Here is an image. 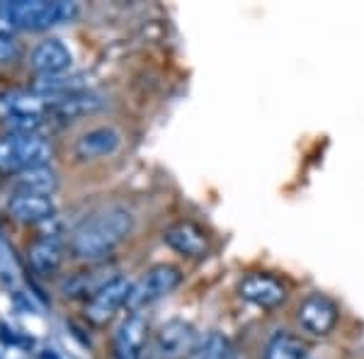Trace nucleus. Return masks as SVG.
I'll return each instance as SVG.
<instances>
[{"label":"nucleus","instance_id":"17","mask_svg":"<svg viewBox=\"0 0 364 359\" xmlns=\"http://www.w3.org/2000/svg\"><path fill=\"white\" fill-rule=\"evenodd\" d=\"M309 357V343L301 340L294 333L279 331L267 340L262 359H306Z\"/></svg>","mask_w":364,"mask_h":359},{"label":"nucleus","instance_id":"8","mask_svg":"<svg viewBox=\"0 0 364 359\" xmlns=\"http://www.w3.org/2000/svg\"><path fill=\"white\" fill-rule=\"evenodd\" d=\"M240 296L260 309H277L287 299V286L269 274H248L238 286Z\"/></svg>","mask_w":364,"mask_h":359},{"label":"nucleus","instance_id":"14","mask_svg":"<svg viewBox=\"0 0 364 359\" xmlns=\"http://www.w3.org/2000/svg\"><path fill=\"white\" fill-rule=\"evenodd\" d=\"M10 216L22 223H44L56 216V207L51 197H39V194H15L8 204Z\"/></svg>","mask_w":364,"mask_h":359},{"label":"nucleus","instance_id":"2","mask_svg":"<svg viewBox=\"0 0 364 359\" xmlns=\"http://www.w3.org/2000/svg\"><path fill=\"white\" fill-rule=\"evenodd\" d=\"M54 149L39 134H5L0 136V173L20 175L29 168L49 166Z\"/></svg>","mask_w":364,"mask_h":359},{"label":"nucleus","instance_id":"18","mask_svg":"<svg viewBox=\"0 0 364 359\" xmlns=\"http://www.w3.org/2000/svg\"><path fill=\"white\" fill-rule=\"evenodd\" d=\"M105 105V100L95 95V92H80V95L66 97V100H58V102L49 105V112L61 119H80V117H87L92 112H97Z\"/></svg>","mask_w":364,"mask_h":359},{"label":"nucleus","instance_id":"7","mask_svg":"<svg viewBox=\"0 0 364 359\" xmlns=\"http://www.w3.org/2000/svg\"><path fill=\"white\" fill-rule=\"evenodd\" d=\"M296 318L304 331L323 338V335L333 333V328L338 326L340 309L333 299L326 296V294H311V296H306L299 304Z\"/></svg>","mask_w":364,"mask_h":359},{"label":"nucleus","instance_id":"15","mask_svg":"<svg viewBox=\"0 0 364 359\" xmlns=\"http://www.w3.org/2000/svg\"><path fill=\"white\" fill-rule=\"evenodd\" d=\"M17 194H39V197H51L58 187V173L51 166L29 168L25 173L15 175Z\"/></svg>","mask_w":364,"mask_h":359},{"label":"nucleus","instance_id":"3","mask_svg":"<svg viewBox=\"0 0 364 359\" xmlns=\"http://www.w3.org/2000/svg\"><path fill=\"white\" fill-rule=\"evenodd\" d=\"M8 20L13 22L15 27L22 29H46L61 25V22H68L78 15V8L75 3H63V0H56V3H46V0H17V3H8Z\"/></svg>","mask_w":364,"mask_h":359},{"label":"nucleus","instance_id":"20","mask_svg":"<svg viewBox=\"0 0 364 359\" xmlns=\"http://www.w3.org/2000/svg\"><path fill=\"white\" fill-rule=\"evenodd\" d=\"M20 54V49H17V42L13 37H8V34H0V63H8L17 58Z\"/></svg>","mask_w":364,"mask_h":359},{"label":"nucleus","instance_id":"10","mask_svg":"<svg viewBox=\"0 0 364 359\" xmlns=\"http://www.w3.org/2000/svg\"><path fill=\"white\" fill-rule=\"evenodd\" d=\"M32 92L44 97L46 102H58L80 92H87V75L85 73H58V75H42L32 85Z\"/></svg>","mask_w":364,"mask_h":359},{"label":"nucleus","instance_id":"1","mask_svg":"<svg viewBox=\"0 0 364 359\" xmlns=\"http://www.w3.org/2000/svg\"><path fill=\"white\" fill-rule=\"evenodd\" d=\"M134 231V216L124 207H105L78 223L70 233V252L80 260L109 255Z\"/></svg>","mask_w":364,"mask_h":359},{"label":"nucleus","instance_id":"12","mask_svg":"<svg viewBox=\"0 0 364 359\" xmlns=\"http://www.w3.org/2000/svg\"><path fill=\"white\" fill-rule=\"evenodd\" d=\"M122 136L119 132L112 127H97L85 132L83 136L75 141V156L80 161H95V158H105L112 156V153L119 149Z\"/></svg>","mask_w":364,"mask_h":359},{"label":"nucleus","instance_id":"6","mask_svg":"<svg viewBox=\"0 0 364 359\" xmlns=\"http://www.w3.org/2000/svg\"><path fill=\"white\" fill-rule=\"evenodd\" d=\"M197 331L192 323L173 318V321L163 323L156 333V352L161 359H187L197 345Z\"/></svg>","mask_w":364,"mask_h":359},{"label":"nucleus","instance_id":"21","mask_svg":"<svg viewBox=\"0 0 364 359\" xmlns=\"http://www.w3.org/2000/svg\"><path fill=\"white\" fill-rule=\"evenodd\" d=\"M231 359H236V357H231Z\"/></svg>","mask_w":364,"mask_h":359},{"label":"nucleus","instance_id":"9","mask_svg":"<svg viewBox=\"0 0 364 359\" xmlns=\"http://www.w3.org/2000/svg\"><path fill=\"white\" fill-rule=\"evenodd\" d=\"M146 345V318L132 311L114 333V357L117 359H144Z\"/></svg>","mask_w":364,"mask_h":359},{"label":"nucleus","instance_id":"13","mask_svg":"<svg viewBox=\"0 0 364 359\" xmlns=\"http://www.w3.org/2000/svg\"><path fill=\"white\" fill-rule=\"evenodd\" d=\"M73 56H70L68 46L61 39H44L34 46L32 51V68L39 75H58L66 73V68L70 66Z\"/></svg>","mask_w":364,"mask_h":359},{"label":"nucleus","instance_id":"4","mask_svg":"<svg viewBox=\"0 0 364 359\" xmlns=\"http://www.w3.org/2000/svg\"><path fill=\"white\" fill-rule=\"evenodd\" d=\"M180 282H182V272L175 264H154V267L141 274L136 284H132V294H129L127 306L132 311L144 309V306L173 294L180 286Z\"/></svg>","mask_w":364,"mask_h":359},{"label":"nucleus","instance_id":"5","mask_svg":"<svg viewBox=\"0 0 364 359\" xmlns=\"http://www.w3.org/2000/svg\"><path fill=\"white\" fill-rule=\"evenodd\" d=\"M129 294H132V284L124 277H114L105 286L92 294L90 301L85 306V318L95 326H105L107 321H112V316L129 304Z\"/></svg>","mask_w":364,"mask_h":359},{"label":"nucleus","instance_id":"16","mask_svg":"<svg viewBox=\"0 0 364 359\" xmlns=\"http://www.w3.org/2000/svg\"><path fill=\"white\" fill-rule=\"evenodd\" d=\"M27 260L32 264V269L42 277L54 274L63 262V250L58 245L56 238H39L29 245L27 250Z\"/></svg>","mask_w":364,"mask_h":359},{"label":"nucleus","instance_id":"19","mask_svg":"<svg viewBox=\"0 0 364 359\" xmlns=\"http://www.w3.org/2000/svg\"><path fill=\"white\" fill-rule=\"evenodd\" d=\"M231 343L221 333H209L197 340L195 350L187 355V359H231Z\"/></svg>","mask_w":364,"mask_h":359},{"label":"nucleus","instance_id":"11","mask_svg":"<svg viewBox=\"0 0 364 359\" xmlns=\"http://www.w3.org/2000/svg\"><path fill=\"white\" fill-rule=\"evenodd\" d=\"M163 240H166L175 252H180V255H185V257H204L209 252L207 233L190 221H180V223H175V226H170L168 231L163 233Z\"/></svg>","mask_w":364,"mask_h":359}]
</instances>
